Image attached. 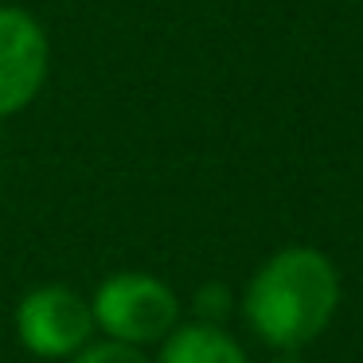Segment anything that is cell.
<instances>
[{
    "label": "cell",
    "mask_w": 363,
    "mask_h": 363,
    "mask_svg": "<svg viewBox=\"0 0 363 363\" xmlns=\"http://www.w3.org/2000/svg\"><path fill=\"white\" fill-rule=\"evenodd\" d=\"M336 301L340 277L332 262L308 246H289L254 274L246 289V316L266 344L293 352L320 336L336 313Z\"/></svg>",
    "instance_id": "cell-1"
},
{
    "label": "cell",
    "mask_w": 363,
    "mask_h": 363,
    "mask_svg": "<svg viewBox=\"0 0 363 363\" xmlns=\"http://www.w3.org/2000/svg\"><path fill=\"white\" fill-rule=\"evenodd\" d=\"M94 320L121 344H149L176 324V297L149 274H118L98 289Z\"/></svg>",
    "instance_id": "cell-2"
},
{
    "label": "cell",
    "mask_w": 363,
    "mask_h": 363,
    "mask_svg": "<svg viewBox=\"0 0 363 363\" xmlns=\"http://www.w3.org/2000/svg\"><path fill=\"white\" fill-rule=\"evenodd\" d=\"M20 336L35 355H74L90 340L94 328V308L79 297V293L63 289V285H48L24 297L16 313Z\"/></svg>",
    "instance_id": "cell-3"
},
{
    "label": "cell",
    "mask_w": 363,
    "mask_h": 363,
    "mask_svg": "<svg viewBox=\"0 0 363 363\" xmlns=\"http://www.w3.org/2000/svg\"><path fill=\"white\" fill-rule=\"evenodd\" d=\"M48 79V35L28 12L0 9V113L40 94Z\"/></svg>",
    "instance_id": "cell-4"
},
{
    "label": "cell",
    "mask_w": 363,
    "mask_h": 363,
    "mask_svg": "<svg viewBox=\"0 0 363 363\" xmlns=\"http://www.w3.org/2000/svg\"><path fill=\"white\" fill-rule=\"evenodd\" d=\"M160 363H246V355L227 332L211 324H191L164 344Z\"/></svg>",
    "instance_id": "cell-5"
},
{
    "label": "cell",
    "mask_w": 363,
    "mask_h": 363,
    "mask_svg": "<svg viewBox=\"0 0 363 363\" xmlns=\"http://www.w3.org/2000/svg\"><path fill=\"white\" fill-rule=\"evenodd\" d=\"M74 363H149L141 352H137L133 344H94V347H86V352L79 355Z\"/></svg>",
    "instance_id": "cell-6"
}]
</instances>
